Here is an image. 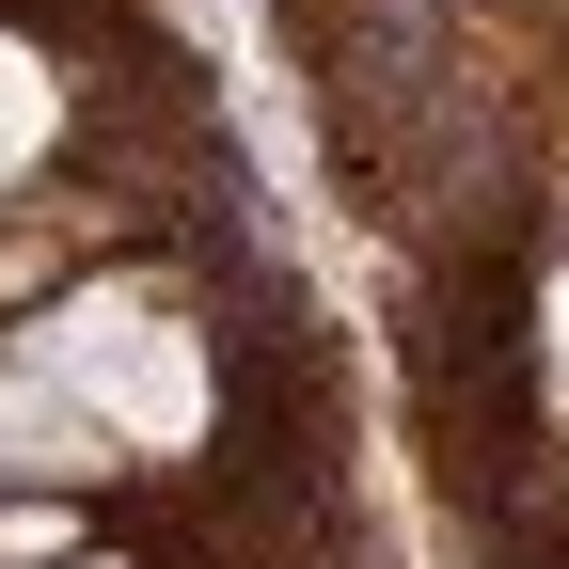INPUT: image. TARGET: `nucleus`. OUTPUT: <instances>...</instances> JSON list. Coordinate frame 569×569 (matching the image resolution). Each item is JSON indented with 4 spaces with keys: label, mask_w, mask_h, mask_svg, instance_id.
Returning a JSON list of instances; mask_svg holds the SVG:
<instances>
[{
    "label": "nucleus",
    "mask_w": 569,
    "mask_h": 569,
    "mask_svg": "<svg viewBox=\"0 0 569 569\" xmlns=\"http://www.w3.org/2000/svg\"><path fill=\"white\" fill-rule=\"evenodd\" d=\"M32 365L96 411V443H190V427H206V365H190V332H159L142 301H111V284L48 317Z\"/></svg>",
    "instance_id": "nucleus-1"
},
{
    "label": "nucleus",
    "mask_w": 569,
    "mask_h": 569,
    "mask_svg": "<svg viewBox=\"0 0 569 569\" xmlns=\"http://www.w3.org/2000/svg\"><path fill=\"white\" fill-rule=\"evenodd\" d=\"M17 459H32V475H63V459H96V411L63 396L48 365H0V475H17Z\"/></svg>",
    "instance_id": "nucleus-2"
},
{
    "label": "nucleus",
    "mask_w": 569,
    "mask_h": 569,
    "mask_svg": "<svg viewBox=\"0 0 569 569\" xmlns=\"http://www.w3.org/2000/svg\"><path fill=\"white\" fill-rule=\"evenodd\" d=\"M32 142H48V63H32V48H0V190L32 174Z\"/></svg>",
    "instance_id": "nucleus-3"
},
{
    "label": "nucleus",
    "mask_w": 569,
    "mask_h": 569,
    "mask_svg": "<svg viewBox=\"0 0 569 569\" xmlns=\"http://www.w3.org/2000/svg\"><path fill=\"white\" fill-rule=\"evenodd\" d=\"M63 538H80V522H63V507H0V569H48Z\"/></svg>",
    "instance_id": "nucleus-4"
},
{
    "label": "nucleus",
    "mask_w": 569,
    "mask_h": 569,
    "mask_svg": "<svg viewBox=\"0 0 569 569\" xmlns=\"http://www.w3.org/2000/svg\"><path fill=\"white\" fill-rule=\"evenodd\" d=\"M553 348H569V301H553Z\"/></svg>",
    "instance_id": "nucleus-5"
},
{
    "label": "nucleus",
    "mask_w": 569,
    "mask_h": 569,
    "mask_svg": "<svg viewBox=\"0 0 569 569\" xmlns=\"http://www.w3.org/2000/svg\"><path fill=\"white\" fill-rule=\"evenodd\" d=\"M48 569H80V553H48Z\"/></svg>",
    "instance_id": "nucleus-6"
}]
</instances>
